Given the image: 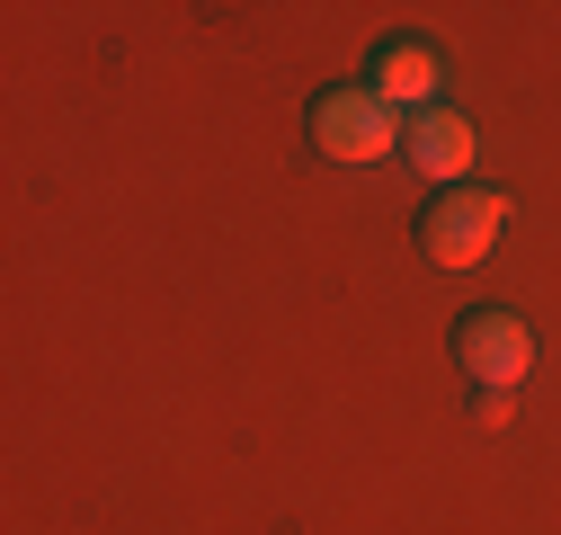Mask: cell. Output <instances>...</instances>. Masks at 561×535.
<instances>
[{
    "label": "cell",
    "mask_w": 561,
    "mask_h": 535,
    "mask_svg": "<svg viewBox=\"0 0 561 535\" xmlns=\"http://www.w3.org/2000/svg\"><path fill=\"white\" fill-rule=\"evenodd\" d=\"M366 90L383 99V107H437V90H446V62H437V45L428 36H383L375 45V62H366Z\"/></svg>",
    "instance_id": "cell-5"
},
{
    "label": "cell",
    "mask_w": 561,
    "mask_h": 535,
    "mask_svg": "<svg viewBox=\"0 0 561 535\" xmlns=\"http://www.w3.org/2000/svg\"><path fill=\"white\" fill-rule=\"evenodd\" d=\"M455 366L472 375V392H517V375L535 366V330L500 304H481L455 321Z\"/></svg>",
    "instance_id": "cell-3"
},
{
    "label": "cell",
    "mask_w": 561,
    "mask_h": 535,
    "mask_svg": "<svg viewBox=\"0 0 561 535\" xmlns=\"http://www.w3.org/2000/svg\"><path fill=\"white\" fill-rule=\"evenodd\" d=\"M401 152H410V170H419V179H437V187H463L481 144H472V116L437 99V107H419V116L401 125Z\"/></svg>",
    "instance_id": "cell-4"
},
{
    "label": "cell",
    "mask_w": 561,
    "mask_h": 535,
    "mask_svg": "<svg viewBox=\"0 0 561 535\" xmlns=\"http://www.w3.org/2000/svg\"><path fill=\"white\" fill-rule=\"evenodd\" d=\"M500 224H508V196L463 179V187H437V206L419 215V241H428L437 268H481L490 241H500Z\"/></svg>",
    "instance_id": "cell-2"
},
{
    "label": "cell",
    "mask_w": 561,
    "mask_h": 535,
    "mask_svg": "<svg viewBox=\"0 0 561 535\" xmlns=\"http://www.w3.org/2000/svg\"><path fill=\"white\" fill-rule=\"evenodd\" d=\"M312 144H321V161H347V170H366V161H392L401 152V107H383L366 81H330V90H312Z\"/></svg>",
    "instance_id": "cell-1"
}]
</instances>
